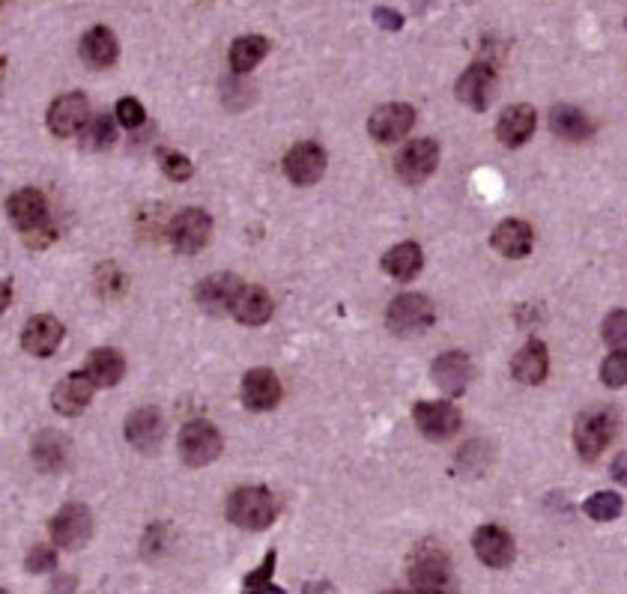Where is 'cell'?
<instances>
[{
    "mask_svg": "<svg viewBox=\"0 0 627 594\" xmlns=\"http://www.w3.org/2000/svg\"><path fill=\"white\" fill-rule=\"evenodd\" d=\"M227 520L245 532H263L275 523V499L266 487H239L227 499Z\"/></svg>",
    "mask_w": 627,
    "mask_h": 594,
    "instance_id": "1",
    "label": "cell"
},
{
    "mask_svg": "<svg viewBox=\"0 0 627 594\" xmlns=\"http://www.w3.org/2000/svg\"><path fill=\"white\" fill-rule=\"evenodd\" d=\"M619 433V412L616 409H592V412H583L574 424V445H577V454L586 460V463H595L607 445L616 439Z\"/></svg>",
    "mask_w": 627,
    "mask_h": 594,
    "instance_id": "2",
    "label": "cell"
},
{
    "mask_svg": "<svg viewBox=\"0 0 627 594\" xmlns=\"http://www.w3.org/2000/svg\"><path fill=\"white\" fill-rule=\"evenodd\" d=\"M410 583L416 592H436L451 586V559L436 541H424L410 559Z\"/></svg>",
    "mask_w": 627,
    "mask_h": 594,
    "instance_id": "3",
    "label": "cell"
},
{
    "mask_svg": "<svg viewBox=\"0 0 627 594\" xmlns=\"http://www.w3.org/2000/svg\"><path fill=\"white\" fill-rule=\"evenodd\" d=\"M433 320H436V308L421 293H404V296H398L389 305V311H386L389 332H395L398 338H413V335L427 332L433 326Z\"/></svg>",
    "mask_w": 627,
    "mask_h": 594,
    "instance_id": "4",
    "label": "cell"
},
{
    "mask_svg": "<svg viewBox=\"0 0 627 594\" xmlns=\"http://www.w3.org/2000/svg\"><path fill=\"white\" fill-rule=\"evenodd\" d=\"M48 532H51V541H54L60 550L75 553V550H81V547L90 541V535H93V517H90V511H87L84 505L69 502V505H63V508L51 517Z\"/></svg>",
    "mask_w": 627,
    "mask_h": 594,
    "instance_id": "5",
    "label": "cell"
},
{
    "mask_svg": "<svg viewBox=\"0 0 627 594\" xmlns=\"http://www.w3.org/2000/svg\"><path fill=\"white\" fill-rule=\"evenodd\" d=\"M221 454V433L209 421H189L180 430V457L186 466L201 469Z\"/></svg>",
    "mask_w": 627,
    "mask_h": 594,
    "instance_id": "6",
    "label": "cell"
},
{
    "mask_svg": "<svg viewBox=\"0 0 627 594\" xmlns=\"http://www.w3.org/2000/svg\"><path fill=\"white\" fill-rule=\"evenodd\" d=\"M212 236V215L204 209H183L168 221V239L180 254H195L201 251Z\"/></svg>",
    "mask_w": 627,
    "mask_h": 594,
    "instance_id": "7",
    "label": "cell"
},
{
    "mask_svg": "<svg viewBox=\"0 0 627 594\" xmlns=\"http://www.w3.org/2000/svg\"><path fill=\"white\" fill-rule=\"evenodd\" d=\"M51 135L57 138H72L78 132L87 129L90 123V102L84 93H63L51 102L48 108V117H45Z\"/></svg>",
    "mask_w": 627,
    "mask_h": 594,
    "instance_id": "8",
    "label": "cell"
},
{
    "mask_svg": "<svg viewBox=\"0 0 627 594\" xmlns=\"http://www.w3.org/2000/svg\"><path fill=\"white\" fill-rule=\"evenodd\" d=\"M413 418L421 436L442 442L460 430V409L448 400H421L413 406Z\"/></svg>",
    "mask_w": 627,
    "mask_h": 594,
    "instance_id": "9",
    "label": "cell"
},
{
    "mask_svg": "<svg viewBox=\"0 0 627 594\" xmlns=\"http://www.w3.org/2000/svg\"><path fill=\"white\" fill-rule=\"evenodd\" d=\"M413 126H416V108L410 102L380 105L368 120V132L377 144H395V141L407 138V132Z\"/></svg>",
    "mask_w": 627,
    "mask_h": 594,
    "instance_id": "10",
    "label": "cell"
},
{
    "mask_svg": "<svg viewBox=\"0 0 627 594\" xmlns=\"http://www.w3.org/2000/svg\"><path fill=\"white\" fill-rule=\"evenodd\" d=\"M284 174L293 186H314L326 174V150L314 141H302L287 150Z\"/></svg>",
    "mask_w": 627,
    "mask_h": 594,
    "instance_id": "11",
    "label": "cell"
},
{
    "mask_svg": "<svg viewBox=\"0 0 627 594\" xmlns=\"http://www.w3.org/2000/svg\"><path fill=\"white\" fill-rule=\"evenodd\" d=\"M439 165V144L430 141V138H418V141H410L398 159H395V171L404 183L416 186V183H424Z\"/></svg>",
    "mask_w": 627,
    "mask_h": 594,
    "instance_id": "12",
    "label": "cell"
},
{
    "mask_svg": "<svg viewBox=\"0 0 627 594\" xmlns=\"http://www.w3.org/2000/svg\"><path fill=\"white\" fill-rule=\"evenodd\" d=\"M472 550L487 568H508L517 556V544L508 529L502 526H478L472 535Z\"/></svg>",
    "mask_w": 627,
    "mask_h": 594,
    "instance_id": "13",
    "label": "cell"
},
{
    "mask_svg": "<svg viewBox=\"0 0 627 594\" xmlns=\"http://www.w3.org/2000/svg\"><path fill=\"white\" fill-rule=\"evenodd\" d=\"M457 99L463 105H469L472 111H484L496 93V69L484 60H475L460 78H457V87H454Z\"/></svg>",
    "mask_w": 627,
    "mask_h": 594,
    "instance_id": "14",
    "label": "cell"
},
{
    "mask_svg": "<svg viewBox=\"0 0 627 594\" xmlns=\"http://www.w3.org/2000/svg\"><path fill=\"white\" fill-rule=\"evenodd\" d=\"M126 439L144 454H156L165 439V418L156 406H141L126 418Z\"/></svg>",
    "mask_w": 627,
    "mask_h": 594,
    "instance_id": "15",
    "label": "cell"
},
{
    "mask_svg": "<svg viewBox=\"0 0 627 594\" xmlns=\"http://www.w3.org/2000/svg\"><path fill=\"white\" fill-rule=\"evenodd\" d=\"M63 335H66V329H63V323H60L57 317H51V314H36V317L27 320V326H24V332H21V347H24L30 356L45 359V356H54V353H57V347L63 344Z\"/></svg>",
    "mask_w": 627,
    "mask_h": 594,
    "instance_id": "16",
    "label": "cell"
},
{
    "mask_svg": "<svg viewBox=\"0 0 627 594\" xmlns=\"http://www.w3.org/2000/svg\"><path fill=\"white\" fill-rule=\"evenodd\" d=\"M242 290V281L230 272H215L204 278L198 287H195V302L201 311L207 314H230L233 308V299L236 293Z\"/></svg>",
    "mask_w": 627,
    "mask_h": 594,
    "instance_id": "17",
    "label": "cell"
},
{
    "mask_svg": "<svg viewBox=\"0 0 627 594\" xmlns=\"http://www.w3.org/2000/svg\"><path fill=\"white\" fill-rule=\"evenodd\" d=\"M430 374H433L436 389H442L445 395L460 397L472 380V359L460 350H448V353L436 356Z\"/></svg>",
    "mask_w": 627,
    "mask_h": 594,
    "instance_id": "18",
    "label": "cell"
},
{
    "mask_svg": "<svg viewBox=\"0 0 627 594\" xmlns=\"http://www.w3.org/2000/svg\"><path fill=\"white\" fill-rule=\"evenodd\" d=\"M93 389H96L93 380H90L84 371H75V374L63 377V380L54 386V392H51V406H54L60 415L75 418V415H81V412L90 406Z\"/></svg>",
    "mask_w": 627,
    "mask_h": 594,
    "instance_id": "19",
    "label": "cell"
},
{
    "mask_svg": "<svg viewBox=\"0 0 627 594\" xmlns=\"http://www.w3.org/2000/svg\"><path fill=\"white\" fill-rule=\"evenodd\" d=\"M281 400V383L269 368H251L242 377V403L251 412H269Z\"/></svg>",
    "mask_w": 627,
    "mask_h": 594,
    "instance_id": "20",
    "label": "cell"
},
{
    "mask_svg": "<svg viewBox=\"0 0 627 594\" xmlns=\"http://www.w3.org/2000/svg\"><path fill=\"white\" fill-rule=\"evenodd\" d=\"M535 126H538V114L532 105L520 102V105H511L502 111L499 123H496V138L514 150V147H523L532 135H535Z\"/></svg>",
    "mask_w": 627,
    "mask_h": 594,
    "instance_id": "21",
    "label": "cell"
},
{
    "mask_svg": "<svg viewBox=\"0 0 627 594\" xmlns=\"http://www.w3.org/2000/svg\"><path fill=\"white\" fill-rule=\"evenodd\" d=\"M490 245L493 251H499L502 257H511V260H520L532 251L535 245V230L529 221L523 218H505L499 221V227L493 230L490 236Z\"/></svg>",
    "mask_w": 627,
    "mask_h": 594,
    "instance_id": "22",
    "label": "cell"
},
{
    "mask_svg": "<svg viewBox=\"0 0 627 594\" xmlns=\"http://www.w3.org/2000/svg\"><path fill=\"white\" fill-rule=\"evenodd\" d=\"M9 218L12 224L27 233V230H36L42 224H51V212H48V200L42 192L36 189H21L9 198Z\"/></svg>",
    "mask_w": 627,
    "mask_h": 594,
    "instance_id": "23",
    "label": "cell"
},
{
    "mask_svg": "<svg viewBox=\"0 0 627 594\" xmlns=\"http://www.w3.org/2000/svg\"><path fill=\"white\" fill-rule=\"evenodd\" d=\"M233 320L242 326H263L272 317V296L257 284H242L230 308Z\"/></svg>",
    "mask_w": 627,
    "mask_h": 594,
    "instance_id": "24",
    "label": "cell"
},
{
    "mask_svg": "<svg viewBox=\"0 0 627 594\" xmlns=\"http://www.w3.org/2000/svg\"><path fill=\"white\" fill-rule=\"evenodd\" d=\"M78 51H81V60H84L87 66H93V69H108V66L117 63L120 45H117V36H114L108 27L96 24V27H90V30L81 36Z\"/></svg>",
    "mask_w": 627,
    "mask_h": 594,
    "instance_id": "25",
    "label": "cell"
},
{
    "mask_svg": "<svg viewBox=\"0 0 627 594\" xmlns=\"http://www.w3.org/2000/svg\"><path fill=\"white\" fill-rule=\"evenodd\" d=\"M550 371V353L541 341H529L511 362V374L523 386H541Z\"/></svg>",
    "mask_w": 627,
    "mask_h": 594,
    "instance_id": "26",
    "label": "cell"
},
{
    "mask_svg": "<svg viewBox=\"0 0 627 594\" xmlns=\"http://www.w3.org/2000/svg\"><path fill=\"white\" fill-rule=\"evenodd\" d=\"M81 371L93 380L96 389H111V386H117V383L123 380V374H126V359H123L117 350L102 347V350H93V353L87 356V365H84Z\"/></svg>",
    "mask_w": 627,
    "mask_h": 594,
    "instance_id": "27",
    "label": "cell"
},
{
    "mask_svg": "<svg viewBox=\"0 0 627 594\" xmlns=\"http://www.w3.org/2000/svg\"><path fill=\"white\" fill-rule=\"evenodd\" d=\"M33 463L42 469V472H60L69 460V439L57 430H42L36 439H33Z\"/></svg>",
    "mask_w": 627,
    "mask_h": 594,
    "instance_id": "28",
    "label": "cell"
},
{
    "mask_svg": "<svg viewBox=\"0 0 627 594\" xmlns=\"http://www.w3.org/2000/svg\"><path fill=\"white\" fill-rule=\"evenodd\" d=\"M550 129L562 141H586L595 132V123L574 105H556L550 111Z\"/></svg>",
    "mask_w": 627,
    "mask_h": 594,
    "instance_id": "29",
    "label": "cell"
},
{
    "mask_svg": "<svg viewBox=\"0 0 627 594\" xmlns=\"http://www.w3.org/2000/svg\"><path fill=\"white\" fill-rule=\"evenodd\" d=\"M424 266V254H421V245L418 242H401V245H392L386 254H383V269L386 275H392L395 281H410L416 278Z\"/></svg>",
    "mask_w": 627,
    "mask_h": 594,
    "instance_id": "30",
    "label": "cell"
},
{
    "mask_svg": "<svg viewBox=\"0 0 627 594\" xmlns=\"http://www.w3.org/2000/svg\"><path fill=\"white\" fill-rule=\"evenodd\" d=\"M269 39L266 36H260V33H254V36H239V39H233V45H230V69L236 72V75H245V72H251L266 54H269Z\"/></svg>",
    "mask_w": 627,
    "mask_h": 594,
    "instance_id": "31",
    "label": "cell"
},
{
    "mask_svg": "<svg viewBox=\"0 0 627 594\" xmlns=\"http://www.w3.org/2000/svg\"><path fill=\"white\" fill-rule=\"evenodd\" d=\"M117 144V123L108 114H99L87 123V129L81 132V150L90 153H105Z\"/></svg>",
    "mask_w": 627,
    "mask_h": 594,
    "instance_id": "32",
    "label": "cell"
},
{
    "mask_svg": "<svg viewBox=\"0 0 627 594\" xmlns=\"http://www.w3.org/2000/svg\"><path fill=\"white\" fill-rule=\"evenodd\" d=\"M275 562H278V553H275V550H269V553L263 556L260 568H257V571H251V574L242 580V594H287V592H281V589L275 586V580H272V574H275Z\"/></svg>",
    "mask_w": 627,
    "mask_h": 594,
    "instance_id": "33",
    "label": "cell"
},
{
    "mask_svg": "<svg viewBox=\"0 0 627 594\" xmlns=\"http://www.w3.org/2000/svg\"><path fill=\"white\" fill-rule=\"evenodd\" d=\"M625 502L619 493H595L589 502H586V514L595 520V523H610L622 514Z\"/></svg>",
    "mask_w": 627,
    "mask_h": 594,
    "instance_id": "34",
    "label": "cell"
},
{
    "mask_svg": "<svg viewBox=\"0 0 627 594\" xmlns=\"http://www.w3.org/2000/svg\"><path fill=\"white\" fill-rule=\"evenodd\" d=\"M159 165H162V174L174 183H186L195 174V165L189 162V156L177 150H159Z\"/></svg>",
    "mask_w": 627,
    "mask_h": 594,
    "instance_id": "35",
    "label": "cell"
},
{
    "mask_svg": "<svg viewBox=\"0 0 627 594\" xmlns=\"http://www.w3.org/2000/svg\"><path fill=\"white\" fill-rule=\"evenodd\" d=\"M601 383L610 389H622L627 386V350H616L604 359L601 365Z\"/></svg>",
    "mask_w": 627,
    "mask_h": 594,
    "instance_id": "36",
    "label": "cell"
},
{
    "mask_svg": "<svg viewBox=\"0 0 627 594\" xmlns=\"http://www.w3.org/2000/svg\"><path fill=\"white\" fill-rule=\"evenodd\" d=\"M96 290H99L105 299L123 296V290H126V275H123L114 263L99 266V272H96Z\"/></svg>",
    "mask_w": 627,
    "mask_h": 594,
    "instance_id": "37",
    "label": "cell"
},
{
    "mask_svg": "<svg viewBox=\"0 0 627 594\" xmlns=\"http://www.w3.org/2000/svg\"><path fill=\"white\" fill-rule=\"evenodd\" d=\"M601 335H604V341H607L613 350H627V311H613V314H607Z\"/></svg>",
    "mask_w": 627,
    "mask_h": 594,
    "instance_id": "38",
    "label": "cell"
},
{
    "mask_svg": "<svg viewBox=\"0 0 627 594\" xmlns=\"http://www.w3.org/2000/svg\"><path fill=\"white\" fill-rule=\"evenodd\" d=\"M117 120H120V126H126V129H138V126L147 123V108L141 105V99L123 96V99L117 102Z\"/></svg>",
    "mask_w": 627,
    "mask_h": 594,
    "instance_id": "39",
    "label": "cell"
},
{
    "mask_svg": "<svg viewBox=\"0 0 627 594\" xmlns=\"http://www.w3.org/2000/svg\"><path fill=\"white\" fill-rule=\"evenodd\" d=\"M30 574H48V571H54L57 568V553L51 550V547H45V544H39V547H33L30 553H27V565H24Z\"/></svg>",
    "mask_w": 627,
    "mask_h": 594,
    "instance_id": "40",
    "label": "cell"
},
{
    "mask_svg": "<svg viewBox=\"0 0 627 594\" xmlns=\"http://www.w3.org/2000/svg\"><path fill=\"white\" fill-rule=\"evenodd\" d=\"M21 239H24V245H27V248L42 251V248H48V245L57 239V227H54V221H51V224H42V227H36V230L21 233Z\"/></svg>",
    "mask_w": 627,
    "mask_h": 594,
    "instance_id": "41",
    "label": "cell"
},
{
    "mask_svg": "<svg viewBox=\"0 0 627 594\" xmlns=\"http://www.w3.org/2000/svg\"><path fill=\"white\" fill-rule=\"evenodd\" d=\"M374 21H377L383 30H401V27H404V18H401L395 9H386V6H377V9H374Z\"/></svg>",
    "mask_w": 627,
    "mask_h": 594,
    "instance_id": "42",
    "label": "cell"
},
{
    "mask_svg": "<svg viewBox=\"0 0 627 594\" xmlns=\"http://www.w3.org/2000/svg\"><path fill=\"white\" fill-rule=\"evenodd\" d=\"M610 475H613L619 484H625L627 487V451H622V454L613 460V466H610Z\"/></svg>",
    "mask_w": 627,
    "mask_h": 594,
    "instance_id": "43",
    "label": "cell"
},
{
    "mask_svg": "<svg viewBox=\"0 0 627 594\" xmlns=\"http://www.w3.org/2000/svg\"><path fill=\"white\" fill-rule=\"evenodd\" d=\"M305 594H335V589L329 583H308Z\"/></svg>",
    "mask_w": 627,
    "mask_h": 594,
    "instance_id": "44",
    "label": "cell"
},
{
    "mask_svg": "<svg viewBox=\"0 0 627 594\" xmlns=\"http://www.w3.org/2000/svg\"><path fill=\"white\" fill-rule=\"evenodd\" d=\"M416 594H457V592H454V589L448 586V589H436V592H416Z\"/></svg>",
    "mask_w": 627,
    "mask_h": 594,
    "instance_id": "45",
    "label": "cell"
},
{
    "mask_svg": "<svg viewBox=\"0 0 627 594\" xmlns=\"http://www.w3.org/2000/svg\"><path fill=\"white\" fill-rule=\"evenodd\" d=\"M398 594H416V592H398Z\"/></svg>",
    "mask_w": 627,
    "mask_h": 594,
    "instance_id": "46",
    "label": "cell"
},
{
    "mask_svg": "<svg viewBox=\"0 0 627 594\" xmlns=\"http://www.w3.org/2000/svg\"><path fill=\"white\" fill-rule=\"evenodd\" d=\"M625 27H627V21H625Z\"/></svg>",
    "mask_w": 627,
    "mask_h": 594,
    "instance_id": "47",
    "label": "cell"
},
{
    "mask_svg": "<svg viewBox=\"0 0 627 594\" xmlns=\"http://www.w3.org/2000/svg\"><path fill=\"white\" fill-rule=\"evenodd\" d=\"M3 594H6V592H3Z\"/></svg>",
    "mask_w": 627,
    "mask_h": 594,
    "instance_id": "48",
    "label": "cell"
}]
</instances>
